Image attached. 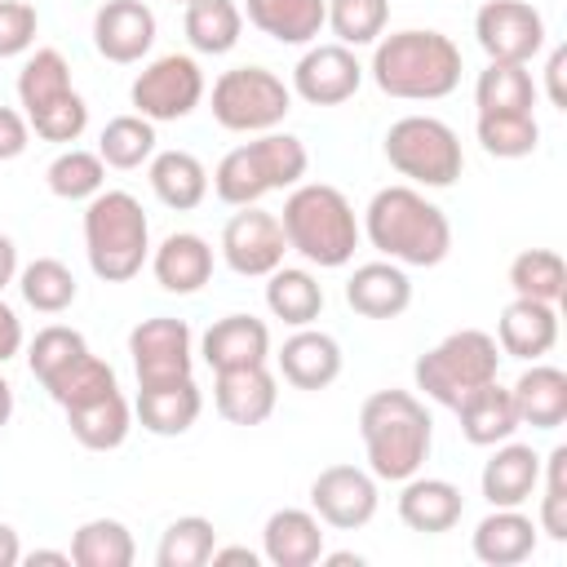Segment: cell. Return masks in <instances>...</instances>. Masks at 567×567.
Here are the masks:
<instances>
[{"instance_id": "cell-15", "label": "cell", "mask_w": 567, "mask_h": 567, "mask_svg": "<svg viewBox=\"0 0 567 567\" xmlns=\"http://www.w3.org/2000/svg\"><path fill=\"white\" fill-rule=\"evenodd\" d=\"M363 62L354 58V49L346 44H306V53L292 66V97L310 102V106H341L359 93L363 84Z\"/></svg>"}, {"instance_id": "cell-9", "label": "cell", "mask_w": 567, "mask_h": 567, "mask_svg": "<svg viewBox=\"0 0 567 567\" xmlns=\"http://www.w3.org/2000/svg\"><path fill=\"white\" fill-rule=\"evenodd\" d=\"M208 106H213V120L226 128V133H270L288 120L292 111V89L270 71V66H230L213 80V93H208Z\"/></svg>"}, {"instance_id": "cell-24", "label": "cell", "mask_w": 567, "mask_h": 567, "mask_svg": "<svg viewBox=\"0 0 567 567\" xmlns=\"http://www.w3.org/2000/svg\"><path fill=\"white\" fill-rule=\"evenodd\" d=\"M204 412V394L195 385V377L182 381H164V385H137V403H133V421H142L146 434L155 439H177L186 434Z\"/></svg>"}, {"instance_id": "cell-48", "label": "cell", "mask_w": 567, "mask_h": 567, "mask_svg": "<svg viewBox=\"0 0 567 567\" xmlns=\"http://www.w3.org/2000/svg\"><path fill=\"white\" fill-rule=\"evenodd\" d=\"M35 31H40V13L31 0H0V58L31 53Z\"/></svg>"}, {"instance_id": "cell-13", "label": "cell", "mask_w": 567, "mask_h": 567, "mask_svg": "<svg viewBox=\"0 0 567 567\" xmlns=\"http://www.w3.org/2000/svg\"><path fill=\"white\" fill-rule=\"evenodd\" d=\"M288 239L279 226V213H266L261 204L239 208L221 226V261L244 279H266L275 266H284Z\"/></svg>"}, {"instance_id": "cell-19", "label": "cell", "mask_w": 567, "mask_h": 567, "mask_svg": "<svg viewBox=\"0 0 567 567\" xmlns=\"http://www.w3.org/2000/svg\"><path fill=\"white\" fill-rule=\"evenodd\" d=\"M346 306L363 319H399L412 306V279L399 261H363L346 279Z\"/></svg>"}, {"instance_id": "cell-49", "label": "cell", "mask_w": 567, "mask_h": 567, "mask_svg": "<svg viewBox=\"0 0 567 567\" xmlns=\"http://www.w3.org/2000/svg\"><path fill=\"white\" fill-rule=\"evenodd\" d=\"M27 146H31V124H27V115L0 102V164H4V159H18Z\"/></svg>"}, {"instance_id": "cell-3", "label": "cell", "mask_w": 567, "mask_h": 567, "mask_svg": "<svg viewBox=\"0 0 567 567\" xmlns=\"http://www.w3.org/2000/svg\"><path fill=\"white\" fill-rule=\"evenodd\" d=\"M359 439L377 483H403L421 474L434 447V421L412 390H377L359 408Z\"/></svg>"}, {"instance_id": "cell-2", "label": "cell", "mask_w": 567, "mask_h": 567, "mask_svg": "<svg viewBox=\"0 0 567 567\" xmlns=\"http://www.w3.org/2000/svg\"><path fill=\"white\" fill-rule=\"evenodd\" d=\"M359 230L368 235V244L385 261L416 266V270H430V266H439L452 252V221H447V213L434 199H425L421 186H403V182L399 186H381L368 199Z\"/></svg>"}, {"instance_id": "cell-40", "label": "cell", "mask_w": 567, "mask_h": 567, "mask_svg": "<svg viewBox=\"0 0 567 567\" xmlns=\"http://www.w3.org/2000/svg\"><path fill=\"white\" fill-rule=\"evenodd\" d=\"M18 292H22V301H27L31 310H40V315H62V310L75 306L80 284H75V275H71L66 261H58V257H35V261H27V266L18 270Z\"/></svg>"}, {"instance_id": "cell-10", "label": "cell", "mask_w": 567, "mask_h": 567, "mask_svg": "<svg viewBox=\"0 0 567 567\" xmlns=\"http://www.w3.org/2000/svg\"><path fill=\"white\" fill-rule=\"evenodd\" d=\"M208 84H204V71L190 53H159L155 62H146L128 89V102L142 120L151 124H173V120H186L199 102H204Z\"/></svg>"}, {"instance_id": "cell-23", "label": "cell", "mask_w": 567, "mask_h": 567, "mask_svg": "<svg viewBox=\"0 0 567 567\" xmlns=\"http://www.w3.org/2000/svg\"><path fill=\"white\" fill-rule=\"evenodd\" d=\"M261 558L270 567H315L323 558V523L315 509L284 505L261 527Z\"/></svg>"}, {"instance_id": "cell-46", "label": "cell", "mask_w": 567, "mask_h": 567, "mask_svg": "<svg viewBox=\"0 0 567 567\" xmlns=\"http://www.w3.org/2000/svg\"><path fill=\"white\" fill-rule=\"evenodd\" d=\"M89 350V341H84V332L80 328H66V323H49V328H40L35 337H31V346H27V368H31V377L44 385L58 368H66L75 354H84Z\"/></svg>"}, {"instance_id": "cell-43", "label": "cell", "mask_w": 567, "mask_h": 567, "mask_svg": "<svg viewBox=\"0 0 567 567\" xmlns=\"http://www.w3.org/2000/svg\"><path fill=\"white\" fill-rule=\"evenodd\" d=\"M509 288H514V297L558 306L567 292V261L554 248H523L509 261Z\"/></svg>"}, {"instance_id": "cell-56", "label": "cell", "mask_w": 567, "mask_h": 567, "mask_svg": "<svg viewBox=\"0 0 567 567\" xmlns=\"http://www.w3.org/2000/svg\"><path fill=\"white\" fill-rule=\"evenodd\" d=\"M323 563H328V567H350V563L359 567V563H363V554H350V549H341V554H323Z\"/></svg>"}, {"instance_id": "cell-53", "label": "cell", "mask_w": 567, "mask_h": 567, "mask_svg": "<svg viewBox=\"0 0 567 567\" xmlns=\"http://www.w3.org/2000/svg\"><path fill=\"white\" fill-rule=\"evenodd\" d=\"M208 563H248V567H257V563H261V554H257V549H248V545H217Z\"/></svg>"}, {"instance_id": "cell-26", "label": "cell", "mask_w": 567, "mask_h": 567, "mask_svg": "<svg viewBox=\"0 0 567 567\" xmlns=\"http://www.w3.org/2000/svg\"><path fill=\"white\" fill-rule=\"evenodd\" d=\"M536 536H540V527L532 523V514H523V505H492V514L478 518L470 549L487 567H514V563L532 558Z\"/></svg>"}, {"instance_id": "cell-39", "label": "cell", "mask_w": 567, "mask_h": 567, "mask_svg": "<svg viewBox=\"0 0 567 567\" xmlns=\"http://www.w3.org/2000/svg\"><path fill=\"white\" fill-rule=\"evenodd\" d=\"M44 186L66 199V204H89L97 190H106V164L97 151H84V146H66L49 159L44 168Z\"/></svg>"}, {"instance_id": "cell-57", "label": "cell", "mask_w": 567, "mask_h": 567, "mask_svg": "<svg viewBox=\"0 0 567 567\" xmlns=\"http://www.w3.org/2000/svg\"><path fill=\"white\" fill-rule=\"evenodd\" d=\"M173 4H177V0H173ZM182 4H190V0H182Z\"/></svg>"}, {"instance_id": "cell-6", "label": "cell", "mask_w": 567, "mask_h": 567, "mask_svg": "<svg viewBox=\"0 0 567 567\" xmlns=\"http://www.w3.org/2000/svg\"><path fill=\"white\" fill-rule=\"evenodd\" d=\"M18 106L31 124V133L44 142H58V146L80 142V133L89 128V102L75 93L71 62L62 58V49L27 53V62L18 71Z\"/></svg>"}, {"instance_id": "cell-7", "label": "cell", "mask_w": 567, "mask_h": 567, "mask_svg": "<svg viewBox=\"0 0 567 567\" xmlns=\"http://www.w3.org/2000/svg\"><path fill=\"white\" fill-rule=\"evenodd\" d=\"M496 372H501V346L483 328H456L412 363L416 390L443 408H456L470 390L496 381Z\"/></svg>"}, {"instance_id": "cell-51", "label": "cell", "mask_w": 567, "mask_h": 567, "mask_svg": "<svg viewBox=\"0 0 567 567\" xmlns=\"http://www.w3.org/2000/svg\"><path fill=\"white\" fill-rule=\"evenodd\" d=\"M563 75H567V49L554 44L549 58H545V97L554 111H567V89H563Z\"/></svg>"}, {"instance_id": "cell-1", "label": "cell", "mask_w": 567, "mask_h": 567, "mask_svg": "<svg viewBox=\"0 0 567 567\" xmlns=\"http://www.w3.org/2000/svg\"><path fill=\"white\" fill-rule=\"evenodd\" d=\"M461 49L434 27H403L372 44L368 75L385 97L399 102H439L461 89Z\"/></svg>"}, {"instance_id": "cell-47", "label": "cell", "mask_w": 567, "mask_h": 567, "mask_svg": "<svg viewBox=\"0 0 567 567\" xmlns=\"http://www.w3.org/2000/svg\"><path fill=\"white\" fill-rule=\"evenodd\" d=\"M540 514H536V527L549 536V540H567V447H549V456H540Z\"/></svg>"}, {"instance_id": "cell-18", "label": "cell", "mask_w": 567, "mask_h": 567, "mask_svg": "<svg viewBox=\"0 0 567 567\" xmlns=\"http://www.w3.org/2000/svg\"><path fill=\"white\" fill-rule=\"evenodd\" d=\"M151 275L173 297H195L213 279V244L195 230H173L151 248Z\"/></svg>"}, {"instance_id": "cell-41", "label": "cell", "mask_w": 567, "mask_h": 567, "mask_svg": "<svg viewBox=\"0 0 567 567\" xmlns=\"http://www.w3.org/2000/svg\"><path fill=\"white\" fill-rule=\"evenodd\" d=\"M133 558H137V545L120 518H89L71 536V563L75 567H128Z\"/></svg>"}, {"instance_id": "cell-42", "label": "cell", "mask_w": 567, "mask_h": 567, "mask_svg": "<svg viewBox=\"0 0 567 567\" xmlns=\"http://www.w3.org/2000/svg\"><path fill=\"white\" fill-rule=\"evenodd\" d=\"M155 142H159V137H155V124H151V120H142L137 111H128V115L106 120V128H102V137H97V155H102V164H106V168L133 173V168L151 164Z\"/></svg>"}, {"instance_id": "cell-33", "label": "cell", "mask_w": 567, "mask_h": 567, "mask_svg": "<svg viewBox=\"0 0 567 567\" xmlns=\"http://www.w3.org/2000/svg\"><path fill=\"white\" fill-rule=\"evenodd\" d=\"M244 155L252 159L257 177L266 190H292L297 182H306V168H310V151L297 133H257L252 142H244Z\"/></svg>"}, {"instance_id": "cell-27", "label": "cell", "mask_w": 567, "mask_h": 567, "mask_svg": "<svg viewBox=\"0 0 567 567\" xmlns=\"http://www.w3.org/2000/svg\"><path fill=\"white\" fill-rule=\"evenodd\" d=\"M478 487H483V501L487 505H523L536 496L540 487V452L532 443H496V452L483 461V474H478Z\"/></svg>"}, {"instance_id": "cell-45", "label": "cell", "mask_w": 567, "mask_h": 567, "mask_svg": "<svg viewBox=\"0 0 567 567\" xmlns=\"http://www.w3.org/2000/svg\"><path fill=\"white\" fill-rule=\"evenodd\" d=\"M323 27L346 49L377 44L390 27V0H328V22Z\"/></svg>"}, {"instance_id": "cell-54", "label": "cell", "mask_w": 567, "mask_h": 567, "mask_svg": "<svg viewBox=\"0 0 567 567\" xmlns=\"http://www.w3.org/2000/svg\"><path fill=\"white\" fill-rule=\"evenodd\" d=\"M22 563V540L9 523H0V567H18Z\"/></svg>"}, {"instance_id": "cell-34", "label": "cell", "mask_w": 567, "mask_h": 567, "mask_svg": "<svg viewBox=\"0 0 567 567\" xmlns=\"http://www.w3.org/2000/svg\"><path fill=\"white\" fill-rule=\"evenodd\" d=\"M266 310L288 328H310L323 315V284L306 266H275L266 275Z\"/></svg>"}, {"instance_id": "cell-55", "label": "cell", "mask_w": 567, "mask_h": 567, "mask_svg": "<svg viewBox=\"0 0 567 567\" xmlns=\"http://www.w3.org/2000/svg\"><path fill=\"white\" fill-rule=\"evenodd\" d=\"M9 416H13V385H9V377L0 372V430L9 425Z\"/></svg>"}, {"instance_id": "cell-32", "label": "cell", "mask_w": 567, "mask_h": 567, "mask_svg": "<svg viewBox=\"0 0 567 567\" xmlns=\"http://www.w3.org/2000/svg\"><path fill=\"white\" fill-rule=\"evenodd\" d=\"M66 425H71V439L89 452H115L124 447L128 430H133V403L124 399V390H111L102 399H89V403H75L66 408Z\"/></svg>"}, {"instance_id": "cell-20", "label": "cell", "mask_w": 567, "mask_h": 567, "mask_svg": "<svg viewBox=\"0 0 567 567\" xmlns=\"http://www.w3.org/2000/svg\"><path fill=\"white\" fill-rule=\"evenodd\" d=\"M496 346H501V354L523 359V363L545 359L558 346V306L514 297L496 319Z\"/></svg>"}, {"instance_id": "cell-31", "label": "cell", "mask_w": 567, "mask_h": 567, "mask_svg": "<svg viewBox=\"0 0 567 567\" xmlns=\"http://www.w3.org/2000/svg\"><path fill=\"white\" fill-rule=\"evenodd\" d=\"M146 177H151L155 199L173 213H190L208 199V168L190 151H155L146 164Z\"/></svg>"}, {"instance_id": "cell-5", "label": "cell", "mask_w": 567, "mask_h": 567, "mask_svg": "<svg viewBox=\"0 0 567 567\" xmlns=\"http://www.w3.org/2000/svg\"><path fill=\"white\" fill-rule=\"evenodd\" d=\"M84 252L102 284H128L151 261V221L128 190H97L84 204Z\"/></svg>"}, {"instance_id": "cell-12", "label": "cell", "mask_w": 567, "mask_h": 567, "mask_svg": "<svg viewBox=\"0 0 567 567\" xmlns=\"http://www.w3.org/2000/svg\"><path fill=\"white\" fill-rule=\"evenodd\" d=\"M128 354H133L137 385L182 381V377H190V368H195V337H190L186 319L155 315V319H142V323L128 332Z\"/></svg>"}, {"instance_id": "cell-14", "label": "cell", "mask_w": 567, "mask_h": 567, "mask_svg": "<svg viewBox=\"0 0 567 567\" xmlns=\"http://www.w3.org/2000/svg\"><path fill=\"white\" fill-rule=\"evenodd\" d=\"M377 505H381V492H377V478L372 470H359V465H328L315 474L310 483V509L319 514L323 527H337V532H359L377 518Z\"/></svg>"}, {"instance_id": "cell-25", "label": "cell", "mask_w": 567, "mask_h": 567, "mask_svg": "<svg viewBox=\"0 0 567 567\" xmlns=\"http://www.w3.org/2000/svg\"><path fill=\"white\" fill-rule=\"evenodd\" d=\"M461 514H465V496L452 478H430V474L403 478V492H399L403 527H412L421 536H443L461 523Z\"/></svg>"}, {"instance_id": "cell-50", "label": "cell", "mask_w": 567, "mask_h": 567, "mask_svg": "<svg viewBox=\"0 0 567 567\" xmlns=\"http://www.w3.org/2000/svg\"><path fill=\"white\" fill-rule=\"evenodd\" d=\"M22 346H27L22 319H18V310L0 297V368H4L9 359H18V354H22Z\"/></svg>"}, {"instance_id": "cell-28", "label": "cell", "mask_w": 567, "mask_h": 567, "mask_svg": "<svg viewBox=\"0 0 567 567\" xmlns=\"http://www.w3.org/2000/svg\"><path fill=\"white\" fill-rule=\"evenodd\" d=\"M244 18L275 44L306 49L328 22V0H244Z\"/></svg>"}, {"instance_id": "cell-29", "label": "cell", "mask_w": 567, "mask_h": 567, "mask_svg": "<svg viewBox=\"0 0 567 567\" xmlns=\"http://www.w3.org/2000/svg\"><path fill=\"white\" fill-rule=\"evenodd\" d=\"M452 412H456V421H461L465 443H474V447H496V443L514 439V430H518L514 394H509L501 381H487V385L470 390Z\"/></svg>"}, {"instance_id": "cell-38", "label": "cell", "mask_w": 567, "mask_h": 567, "mask_svg": "<svg viewBox=\"0 0 567 567\" xmlns=\"http://www.w3.org/2000/svg\"><path fill=\"white\" fill-rule=\"evenodd\" d=\"M474 137L496 159H527L540 146V124L532 111H478Z\"/></svg>"}, {"instance_id": "cell-22", "label": "cell", "mask_w": 567, "mask_h": 567, "mask_svg": "<svg viewBox=\"0 0 567 567\" xmlns=\"http://www.w3.org/2000/svg\"><path fill=\"white\" fill-rule=\"evenodd\" d=\"M199 359L213 372H230V368H252L270 359V328L257 315H221L213 319V328L199 337Z\"/></svg>"}, {"instance_id": "cell-17", "label": "cell", "mask_w": 567, "mask_h": 567, "mask_svg": "<svg viewBox=\"0 0 567 567\" xmlns=\"http://www.w3.org/2000/svg\"><path fill=\"white\" fill-rule=\"evenodd\" d=\"M213 403H217V416L230 425H261L279 403V381L266 363L213 372Z\"/></svg>"}, {"instance_id": "cell-4", "label": "cell", "mask_w": 567, "mask_h": 567, "mask_svg": "<svg viewBox=\"0 0 567 567\" xmlns=\"http://www.w3.org/2000/svg\"><path fill=\"white\" fill-rule=\"evenodd\" d=\"M288 252L306 257L319 270H341L350 266L363 230L354 217V204L346 199V190L328 186V182H297L284 199L279 213Z\"/></svg>"}, {"instance_id": "cell-36", "label": "cell", "mask_w": 567, "mask_h": 567, "mask_svg": "<svg viewBox=\"0 0 567 567\" xmlns=\"http://www.w3.org/2000/svg\"><path fill=\"white\" fill-rule=\"evenodd\" d=\"M44 390H49V399L66 412V408H75V403H89V399H102V394L120 390V377H115V368H111L102 354L84 350V354H75L66 368H58V372L44 381Z\"/></svg>"}, {"instance_id": "cell-21", "label": "cell", "mask_w": 567, "mask_h": 567, "mask_svg": "<svg viewBox=\"0 0 567 567\" xmlns=\"http://www.w3.org/2000/svg\"><path fill=\"white\" fill-rule=\"evenodd\" d=\"M275 363L292 390H328L341 377V346L332 332L292 328V337H284Z\"/></svg>"}, {"instance_id": "cell-11", "label": "cell", "mask_w": 567, "mask_h": 567, "mask_svg": "<svg viewBox=\"0 0 567 567\" xmlns=\"http://www.w3.org/2000/svg\"><path fill=\"white\" fill-rule=\"evenodd\" d=\"M545 18L527 0H487L474 13V40L487 62H532L545 49Z\"/></svg>"}, {"instance_id": "cell-52", "label": "cell", "mask_w": 567, "mask_h": 567, "mask_svg": "<svg viewBox=\"0 0 567 567\" xmlns=\"http://www.w3.org/2000/svg\"><path fill=\"white\" fill-rule=\"evenodd\" d=\"M18 270H22V266H18V244L0 230V292H4L9 284H18Z\"/></svg>"}, {"instance_id": "cell-30", "label": "cell", "mask_w": 567, "mask_h": 567, "mask_svg": "<svg viewBox=\"0 0 567 567\" xmlns=\"http://www.w3.org/2000/svg\"><path fill=\"white\" fill-rule=\"evenodd\" d=\"M514 408H518V425L532 430H558L567 421V372L554 363H532L523 368V377L509 385Z\"/></svg>"}, {"instance_id": "cell-8", "label": "cell", "mask_w": 567, "mask_h": 567, "mask_svg": "<svg viewBox=\"0 0 567 567\" xmlns=\"http://www.w3.org/2000/svg\"><path fill=\"white\" fill-rule=\"evenodd\" d=\"M390 168L399 177H408V186H425V190H447L456 186V177L465 173V151L461 137L447 120L439 115H399L385 128L381 142Z\"/></svg>"}, {"instance_id": "cell-35", "label": "cell", "mask_w": 567, "mask_h": 567, "mask_svg": "<svg viewBox=\"0 0 567 567\" xmlns=\"http://www.w3.org/2000/svg\"><path fill=\"white\" fill-rule=\"evenodd\" d=\"M186 44L204 58H221L239 44L244 35V9L235 0H190L182 13Z\"/></svg>"}, {"instance_id": "cell-16", "label": "cell", "mask_w": 567, "mask_h": 567, "mask_svg": "<svg viewBox=\"0 0 567 567\" xmlns=\"http://www.w3.org/2000/svg\"><path fill=\"white\" fill-rule=\"evenodd\" d=\"M155 9L142 0H102L93 13V49L115 66L142 62L155 44Z\"/></svg>"}, {"instance_id": "cell-44", "label": "cell", "mask_w": 567, "mask_h": 567, "mask_svg": "<svg viewBox=\"0 0 567 567\" xmlns=\"http://www.w3.org/2000/svg\"><path fill=\"white\" fill-rule=\"evenodd\" d=\"M217 549V527L204 514H182L155 545V567H204Z\"/></svg>"}, {"instance_id": "cell-37", "label": "cell", "mask_w": 567, "mask_h": 567, "mask_svg": "<svg viewBox=\"0 0 567 567\" xmlns=\"http://www.w3.org/2000/svg\"><path fill=\"white\" fill-rule=\"evenodd\" d=\"M540 97L527 62H487L474 80V106L478 111H532Z\"/></svg>"}]
</instances>
